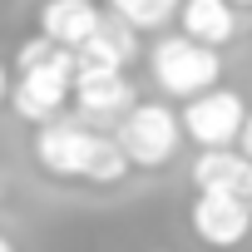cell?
Wrapping results in <instances>:
<instances>
[{"label": "cell", "instance_id": "6", "mask_svg": "<svg viewBox=\"0 0 252 252\" xmlns=\"http://www.w3.org/2000/svg\"><path fill=\"white\" fill-rule=\"evenodd\" d=\"M139 55V30L124 25L119 15H104L99 30L74 50V74H124Z\"/></svg>", "mask_w": 252, "mask_h": 252}, {"label": "cell", "instance_id": "14", "mask_svg": "<svg viewBox=\"0 0 252 252\" xmlns=\"http://www.w3.org/2000/svg\"><path fill=\"white\" fill-rule=\"evenodd\" d=\"M237 198H242V208L252 213V163H247V173H242V183H237Z\"/></svg>", "mask_w": 252, "mask_h": 252}, {"label": "cell", "instance_id": "13", "mask_svg": "<svg viewBox=\"0 0 252 252\" xmlns=\"http://www.w3.org/2000/svg\"><path fill=\"white\" fill-rule=\"evenodd\" d=\"M232 149H237V154H242V158L252 163V114L242 119V129H237V144H232Z\"/></svg>", "mask_w": 252, "mask_h": 252}, {"label": "cell", "instance_id": "11", "mask_svg": "<svg viewBox=\"0 0 252 252\" xmlns=\"http://www.w3.org/2000/svg\"><path fill=\"white\" fill-rule=\"evenodd\" d=\"M242 173H247V158L237 149H198V158L188 168L198 193H237Z\"/></svg>", "mask_w": 252, "mask_h": 252}, {"label": "cell", "instance_id": "3", "mask_svg": "<svg viewBox=\"0 0 252 252\" xmlns=\"http://www.w3.org/2000/svg\"><path fill=\"white\" fill-rule=\"evenodd\" d=\"M114 139H119L124 158H129L134 168H163L178 154V144H183V124H178V114L168 104L149 99V104H134L129 114L119 119Z\"/></svg>", "mask_w": 252, "mask_h": 252}, {"label": "cell", "instance_id": "15", "mask_svg": "<svg viewBox=\"0 0 252 252\" xmlns=\"http://www.w3.org/2000/svg\"><path fill=\"white\" fill-rule=\"evenodd\" d=\"M5 94H10V69L0 64V104H5Z\"/></svg>", "mask_w": 252, "mask_h": 252}, {"label": "cell", "instance_id": "9", "mask_svg": "<svg viewBox=\"0 0 252 252\" xmlns=\"http://www.w3.org/2000/svg\"><path fill=\"white\" fill-rule=\"evenodd\" d=\"M69 99L79 104V114L89 124L124 119L134 109V84H129V74H74V94Z\"/></svg>", "mask_w": 252, "mask_h": 252}, {"label": "cell", "instance_id": "1", "mask_svg": "<svg viewBox=\"0 0 252 252\" xmlns=\"http://www.w3.org/2000/svg\"><path fill=\"white\" fill-rule=\"evenodd\" d=\"M35 163L55 178H79V183H119L129 173L114 134H99L79 119H55L35 134Z\"/></svg>", "mask_w": 252, "mask_h": 252}, {"label": "cell", "instance_id": "10", "mask_svg": "<svg viewBox=\"0 0 252 252\" xmlns=\"http://www.w3.org/2000/svg\"><path fill=\"white\" fill-rule=\"evenodd\" d=\"M173 20L183 25V35L193 45H208V50H218L237 35V5H227V0H183Z\"/></svg>", "mask_w": 252, "mask_h": 252}, {"label": "cell", "instance_id": "17", "mask_svg": "<svg viewBox=\"0 0 252 252\" xmlns=\"http://www.w3.org/2000/svg\"><path fill=\"white\" fill-rule=\"evenodd\" d=\"M227 5H252V0H227Z\"/></svg>", "mask_w": 252, "mask_h": 252}, {"label": "cell", "instance_id": "12", "mask_svg": "<svg viewBox=\"0 0 252 252\" xmlns=\"http://www.w3.org/2000/svg\"><path fill=\"white\" fill-rule=\"evenodd\" d=\"M178 5L183 0H109V15H119L134 30H163L178 15Z\"/></svg>", "mask_w": 252, "mask_h": 252}, {"label": "cell", "instance_id": "2", "mask_svg": "<svg viewBox=\"0 0 252 252\" xmlns=\"http://www.w3.org/2000/svg\"><path fill=\"white\" fill-rule=\"evenodd\" d=\"M149 69H154V84L168 99H198V94L218 89L222 60H218V50L193 45L188 35H163L149 50Z\"/></svg>", "mask_w": 252, "mask_h": 252}, {"label": "cell", "instance_id": "5", "mask_svg": "<svg viewBox=\"0 0 252 252\" xmlns=\"http://www.w3.org/2000/svg\"><path fill=\"white\" fill-rule=\"evenodd\" d=\"M242 119H247L242 94H232V89H222V84L208 89V94H198V99H188V109L178 114L183 139H193L198 149H232Z\"/></svg>", "mask_w": 252, "mask_h": 252}, {"label": "cell", "instance_id": "16", "mask_svg": "<svg viewBox=\"0 0 252 252\" xmlns=\"http://www.w3.org/2000/svg\"><path fill=\"white\" fill-rule=\"evenodd\" d=\"M0 252H15V242H10V237H5V232H0Z\"/></svg>", "mask_w": 252, "mask_h": 252}, {"label": "cell", "instance_id": "7", "mask_svg": "<svg viewBox=\"0 0 252 252\" xmlns=\"http://www.w3.org/2000/svg\"><path fill=\"white\" fill-rule=\"evenodd\" d=\"M193 232L208 247H237L252 232V213L242 208L237 193H198L193 198Z\"/></svg>", "mask_w": 252, "mask_h": 252}, {"label": "cell", "instance_id": "8", "mask_svg": "<svg viewBox=\"0 0 252 252\" xmlns=\"http://www.w3.org/2000/svg\"><path fill=\"white\" fill-rule=\"evenodd\" d=\"M104 10L94 0H45L40 5V35L60 50H79L94 30H99Z\"/></svg>", "mask_w": 252, "mask_h": 252}, {"label": "cell", "instance_id": "4", "mask_svg": "<svg viewBox=\"0 0 252 252\" xmlns=\"http://www.w3.org/2000/svg\"><path fill=\"white\" fill-rule=\"evenodd\" d=\"M74 94V50H60L50 64H35V69H20L15 74V89H10V104L25 124H55L60 109L69 104Z\"/></svg>", "mask_w": 252, "mask_h": 252}]
</instances>
